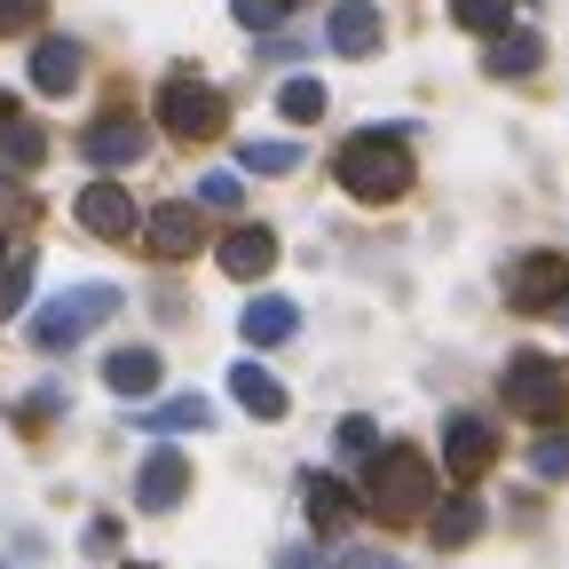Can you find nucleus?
<instances>
[{"label":"nucleus","instance_id":"21","mask_svg":"<svg viewBox=\"0 0 569 569\" xmlns=\"http://www.w3.org/2000/svg\"><path fill=\"white\" fill-rule=\"evenodd\" d=\"M142 427H151V436H190V427H213V403L206 396H174V403H159Z\"/></svg>","mask_w":569,"mask_h":569},{"label":"nucleus","instance_id":"13","mask_svg":"<svg viewBox=\"0 0 569 569\" xmlns=\"http://www.w3.org/2000/svg\"><path fill=\"white\" fill-rule=\"evenodd\" d=\"M103 388L142 403V396H159V348H111L103 356Z\"/></svg>","mask_w":569,"mask_h":569},{"label":"nucleus","instance_id":"16","mask_svg":"<svg viewBox=\"0 0 569 569\" xmlns=\"http://www.w3.org/2000/svg\"><path fill=\"white\" fill-rule=\"evenodd\" d=\"M538 63H546V40L538 32H490V56H482L490 80H530Z\"/></svg>","mask_w":569,"mask_h":569},{"label":"nucleus","instance_id":"29","mask_svg":"<svg viewBox=\"0 0 569 569\" xmlns=\"http://www.w3.org/2000/svg\"><path fill=\"white\" fill-rule=\"evenodd\" d=\"M238 198H246L238 174H206V182H198V206H213V213H238Z\"/></svg>","mask_w":569,"mask_h":569},{"label":"nucleus","instance_id":"19","mask_svg":"<svg viewBox=\"0 0 569 569\" xmlns=\"http://www.w3.org/2000/svg\"><path fill=\"white\" fill-rule=\"evenodd\" d=\"M427 538H436L443 553L475 546L482 538V498H443V515H427Z\"/></svg>","mask_w":569,"mask_h":569},{"label":"nucleus","instance_id":"33","mask_svg":"<svg viewBox=\"0 0 569 569\" xmlns=\"http://www.w3.org/2000/svg\"><path fill=\"white\" fill-rule=\"evenodd\" d=\"M277 569H325V561H317L309 546H284V553H277Z\"/></svg>","mask_w":569,"mask_h":569},{"label":"nucleus","instance_id":"34","mask_svg":"<svg viewBox=\"0 0 569 569\" xmlns=\"http://www.w3.org/2000/svg\"><path fill=\"white\" fill-rule=\"evenodd\" d=\"M340 569H403V561H396V553H348Z\"/></svg>","mask_w":569,"mask_h":569},{"label":"nucleus","instance_id":"8","mask_svg":"<svg viewBox=\"0 0 569 569\" xmlns=\"http://www.w3.org/2000/svg\"><path fill=\"white\" fill-rule=\"evenodd\" d=\"M71 213H80V230H88V238H134V230H142V206H134L111 174L88 182L80 198H71Z\"/></svg>","mask_w":569,"mask_h":569},{"label":"nucleus","instance_id":"31","mask_svg":"<svg viewBox=\"0 0 569 569\" xmlns=\"http://www.w3.org/2000/svg\"><path fill=\"white\" fill-rule=\"evenodd\" d=\"M40 24V0H0V32H24Z\"/></svg>","mask_w":569,"mask_h":569},{"label":"nucleus","instance_id":"6","mask_svg":"<svg viewBox=\"0 0 569 569\" xmlns=\"http://www.w3.org/2000/svg\"><path fill=\"white\" fill-rule=\"evenodd\" d=\"M222 96H213L206 80H190V71H174V80L159 88V127L182 134V142H206V134H222Z\"/></svg>","mask_w":569,"mask_h":569},{"label":"nucleus","instance_id":"1","mask_svg":"<svg viewBox=\"0 0 569 569\" xmlns=\"http://www.w3.org/2000/svg\"><path fill=\"white\" fill-rule=\"evenodd\" d=\"M365 459H372L365 507H372L380 522H427V507H436V459L411 451V443H388V451L372 443Z\"/></svg>","mask_w":569,"mask_h":569},{"label":"nucleus","instance_id":"10","mask_svg":"<svg viewBox=\"0 0 569 569\" xmlns=\"http://www.w3.org/2000/svg\"><path fill=\"white\" fill-rule=\"evenodd\" d=\"M443 467H451L459 482H475V475H490V467H498V436H490V419L459 411V419L443 427Z\"/></svg>","mask_w":569,"mask_h":569},{"label":"nucleus","instance_id":"18","mask_svg":"<svg viewBox=\"0 0 569 569\" xmlns=\"http://www.w3.org/2000/svg\"><path fill=\"white\" fill-rule=\"evenodd\" d=\"M230 396H238V411H253V419H284V411H293V396H284V388L253 365V356L230 372Z\"/></svg>","mask_w":569,"mask_h":569},{"label":"nucleus","instance_id":"20","mask_svg":"<svg viewBox=\"0 0 569 569\" xmlns=\"http://www.w3.org/2000/svg\"><path fill=\"white\" fill-rule=\"evenodd\" d=\"M301 507H309V522L332 538V530H348L356 498H348V482H332V475H309V482H301Z\"/></svg>","mask_w":569,"mask_h":569},{"label":"nucleus","instance_id":"7","mask_svg":"<svg viewBox=\"0 0 569 569\" xmlns=\"http://www.w3.org/2000/svg\"><path fill=\"white\" fill-rule=\"evenodd\" d=\"M142 238H151L159 261H190V253L206 246V206H190V198L151 206V213H142Z\"/></svg>","mask_w":569,"mask_h":569},{"label":"nucleus","instance_id":"11","mask_svg":"<svg viewBox=\"0 0 569 569\" xmlns=\"http://www.w3.org/2000/svg\"><path fill=\"white\" fill-rule=\"evenodd\" d=\"M80 151H88L103 174H111V167H134V159H142V119H134V111H103V119L80 134Z\"/></svg>","mask_w":569,"mask_h":569},{"label":"nucleus","instance_id":"30","mask_svg":"<svg viewBox=\"0 0 569 569\" xmlns=\"http://www.w3.org/2000/svg\"><path fill=\"white\" fill-rule=\"evenodd\" d=\"M372 443H380V427H372V419H340V451H348V459H365Z\"/></svg>","mask_w":569,"mask_h":569},{"label":"nucleus","instance_id":"12","mask_svg":"<svg viewBox=\"0 0 569 569\" xmlns=\"http://www.w3.org/2000/svg\"><path fill=\"white\" fill-rule=\"evenodd\" d=\"M380 0H332V17H325V40H332V56H372L380 48Z\"/></svg>","mask_w":569,"mask_h":569},{"label":"nucleus","instance_id":"32","mask_svg":"<svg viewBox=\"0 0 569 569\" xmlns=\"http://www.w3.org/2000/svg\"><path fill=\"white\" fill-rule=\"evenodd\" d=\"M119 546V522H88V553H111Z\"/></svg>","mask_w":569,"mask_h":569},{"label":"nucleus","instance_id":"5","mask_svg":"<svg viewBox=\"0 0 569 569\" xmlns=\"http://www.w3.org/2000/svg\"><path fill=\"white\" fill-rule=\"evenodd\" d=\"M507 309H522V317H546V309H561L569 301V253H553V246H530V253H515L507 261Z\"/></svg>","mask_w":569,"mask_h":569},{"label":"nucleus","instance_id":"25","mask_svg":"<svg viewBox=\"0 0 569 569\" xmlns=\"http://www.w3.org/2000/svg\"><path fill=\"white\" fill-rule=\"evenodd\" d=\"M246 174H293L301 167V142H246Z\"/></svg>","mask_w":569,"mask_h":569},{"label":"nucleus","instance_id":"22","mask_svg":"<svg viewBox=\"0 0 569 569\" xmlns=\"http://www.w3.org/2000/svg\"><path fill=\"white\" fill-rule=\"evenodd\" d=\"M0 159H9V167H40V159H48V134L9 111V119H0Z\"/></svg>","mask_w":569,"mask_h":569},{"label":"nucleus","instance_id":"4","mask_svg":"<svg viewBox=\"0 0 569 569\" xmlns=\"http://www.w3.org/2000/svg\"><path fill=\"white\" fill-rule=\"evenodd\" d=\"M498 396H507L515 419L553 427V419H569V365H553V356H515L507 380H498Z\"/></svg>","mask_w":569,"mask_h":569},{"label":"nucleus","instance_id":"3","mask_svg":"<svg viewBox=\"0 0 569 569\" xmlns=\"http://www.w3.org/2000/svg\"><path fill=\"white\" fill-rule=\"evenodd\" d=\"M103 317H119V284H63L56 301L32 309V340L40 348H71V340H88Z\"/></svg>","mask_w":569,"mask_h":569},{"label":"nucleus","instance_id":"9","mask_svg":"<svg viewBox=\"0 0 569 569\" xmlns=\"http://www.w3.org/2000/svg\"><path fill=\"white\" fill-rule=\"evenodd\" d=\"M182 498H190V459L174 443H159L151 459H142V475H134V507L142 515H174Z\"/></svg>","mask_w":569,"mask_h":569},{"label":"nucleus","instance_id":"27","mask_svg":"<svg viewBox=\"0 0 569 569\" xmlns=\"http://www.w3.org/2000/svg\"><path fill=\"white\" fill-rule=\"evenodd\" d=\"M530 467H538V482H561L569 475V436H561V427H546V443L530 451Z\"/></svg>","mask_w":569,"mask_h":569},{"label":"nucleus","instance_id":"23","mask_svg":"<svg viewBox=\"0 0 569 569\" xmlns=\"http://www.w3.org/2000/svg\"><path fill=\"white\" fill-rule=\"evenodd\" d=\"M451 17H459L467 32H507V24H515V0H451Z\"/></svg>","mask_w":569,"mask_h":569},{"label":"nucleus","instance_id":"17","mask_svg":"<svg viewBox=\"0 0 569 569\" xmlns=\"http://www.w3.org/2000/svg\"><path fill=\"white\" fill-rule=\"evenodd\" d=\"M238 332H246V348H277V340H293V332H301V309H293V301H277V293H261V301L238 317Z\"/></svg>","mask_w":569,"mask_h":569},{"label":"nucleus","instance_id":"35","mask_svg":"<svg viewBox=\"0 0 569 569\" xmlns=\"http://www.w3.org/2000/svg\"><path fill=\"white\" fill-rule=\"evenodd\" d=\"M119 569H159V561H119Z\"/></svg>","mask_w":569,"mask_h":569},{"label":"nucleus","instance_id":"26","mask_svg":"<svg viewBox=\"0 0 569 569\" xmlns=\"http://www.w3.org/2000/svg\"><path fill=\"white\" fill-rule=\"evenodd\" d=\"M24 293H32V253H9L0 261V317H17Z\"/></svg>","mask_w":569,"mask_h":569},{"label":"nucleus","instance_id":"24","mask_svg":"<svg viewBox=\"0 0 569 569\" xmlns=\"http://www.w3.org/2000/svg\"><path fill=\"white\" fill-rule=\"evenodd\" d=\"M277 111L293 119V127H309V119H325V88H317V80H284V88H277Z\"/></svg>","mask_w":569,"mask_h":569},{"label":"nucleus","instance_id":"14","mask_svg":"<svg viewBox=\"0 0 569 569\" xmlns=\"http://www.w3.org/2000/svg\"><path fill=\"white\" fill-rule=\"evenodd\" d=\"M80 71H88V56H80V40H40L32 48V88L40 96H71V88H80Z\"/></svg>","mask_w":569,"mask_h":569},{"label":"nucleus","instance_id":"28","mask_svg":"<svg viewBox=\"0 0 569 569\" xmlns=\"http://www.w3.org/2000/svg\"><path fill=\"white\" fill-rule=\"evenodd\" d=\"M284 9H293V0H230V17H238L246 32H269V24H284Z\"/></svg>","mask_w":569,"mask_h":569},{"label":"nucleus","instance_id":"36","mask_svg":"<svg viewBox=\"0 0 569 569\" xmlns=\"http://www.w3.org/2000/svg\"><path fill=\"white\" fill-rule=\"evenodd\" d=\"M0 261H9V238H0Z\"/></svg>","mask_w":569,"mask_h":569},{"label":"nucleus","instance_id":"15","mask_svg":"<svg viewBox=\"0 0 569 569\" xmlns=\"http://www.w3.org/2000/svg\"><path fill=\"white\" fill-rule=\"evenodd\" d=\"M222 269H230V277H246V284H253V277H269V269H277V230L238 222V230L222 238Z\"/></svg>","mask_w":569,"mask_h":569},{"label":"nucleus","instance_id":"2","mask_svg":"<svg viewBox=\"0 0 569 569\" xmlns=\"http://www.w3.org/2000/svg\"><path fill=\"white\" fill-rule=\"evenodd\" d=\"M340 190L348 198H365V206H396L411 190V151H403V134L396 127H372V134H348L340 142V159H332Z\"/></svg>","mask_w":569,"mask_h":569}]
</instances>
